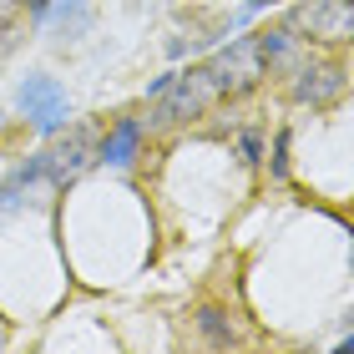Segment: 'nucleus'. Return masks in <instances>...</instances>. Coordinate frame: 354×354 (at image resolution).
I'll list each match as a JSON object with an SVG mask.
<instances>
[{"mask_svg": "<svg viewBox=\"0 0 354 354\" xmlns=\"http://www.w3.org/2000/svg\"><path fill=\"white\" fill-rule=\"evenodd\" d=\"M147 102H152V122H167V127H183V122H198L207 117V106L223 102V91L213 82L207 66H187V71H167L147 86Z\"/></svg>", "mask_w": 354, "mask_h": 354, "instance_id": "1", "label": "nucleus"}, {"mask_svg": "<svg viewBox=\"0 0 354 354\" xmlns=\"http://www.w3.org/2000/svg\"><path fill=\"white\" fill-rule=\"evenodd\" d=\"M283 21L309 46H324V51L354 46V0H299Z\"/></svg>", "mask_w": 354, "mask_h": 354, "instance_id": "2", "label": "nucleus"}, {"mask_svg": "<svg viewBox=\"0 0 354 354\" xmlns=\"http://www.w3.org/2000/svg\"><path fill=\"white\" fill-rule=\"evenodd\" d=\"M207 71H213V82L223 96H248V91H259L263 86V46H259V30L253 36H238L228 41L223 51H213V61H207Z\"/></svg>", "mask_w": 354, "mask_h": 354, "instance_id": "3", "label": "nucleus"}, {"mask_svg": "<svg viewBox=\"0 0 354 354\" xmlns=\"http://www.w3.org/2000/svg\"><path fill=\"white\" fill-rule=\"evenodd\" d=\"M41 162H46V177H51V183H61V187L76 183V177L96 162V132L91 127H71L61 142H51V147L41 152Z\"/></svg>", "mask_w": 354, "mask_h": 354, "instance_id": "4", "label": "nucleus"}, {"mask_svg": "<svg viewBox=\"0 0 354 354\" xmlns=\"http://www.w3.org/2000/svg\"><path fill=\"white\" fill-rule=\"evenodd\" d=\"M15 102H21V111L41 127V132H61V127H66V117H71L66 91H61L51 76H26L21 91H15Z\"/></svg>", "mask_w": 354, "mask_h": 354, "instance_id": "5", "label": "nucleus"}, {"mask_svg": "<svg viewBox=\"0 0 354 354\" xmlns=\"http://www.w3.org/2000/svg\"><path fill=\"white\" fill-rule=\"evenodd\" d=\"M344 66L339 61H304V66L294 71V86H288V96H294L299 106H334L339 102V91H344Z\"/></svg>", "mask_w": 354, "mask_h": 354, "instance_id": "6", "label": "nucleus"}, {"mask_svg": "<svg viewBox=\"0 0 354 354\" xmlns=\"http://www.w3.org/2000/svg\"><path fill=\"white\" fill-rule=\"evenodd\" d=\"M259 46H263V66H268V76H294L304 61H309V41H304L288 21L259 30Z\"/></svg>", "mask_w": 354, "mask_h": 354, "instance_id": "7", "label": "nucleus"}, {"mask_svg": "<svg viewBox=\"0 0 354 354\" xmlns=\"http://www.w3.org/2000/svg\"><path fill=\"white\" fill-rule=\"evenodd\" d=\"M137 147H142V122H137V117H122L102 142H96V162H106V167H127V162L137 157Z\"/></svg>", "mask_w": 354, "mask_h": 354, "instance_id": "8", "label": "nucleus"}, {"mask_svg": "<svg viewBox=\"0 0 354 354\" xmlns=\"http://www.w3.org/2000/svg\"><path fill=\"white\" fill-rule=\"evenodd\" d=\"M198 334H203V339L213 344V349H228V344H238V329H233V319L223 314L218 304H203V309H198Z\"/></svg>", "mask_w": 354, "mask_h": 354, "instance_id": "9", "label": "nucleus"}, {"mask_svg": "<svg viewBox=\"0 0 354 354\" xmlns=\"http://www.w3.org/2000/svg\"><path fill=\"white\" fill-rule=\"evenodd\" d=\"M238 152H243V162H259V152H263L259 132H243V142H238Z\"/></svg>", "mask_w": 354, "mask_h": 354, "instance_id": "10", "label": "nucleus"}, {"mask_svg": "<svg viewBox=\"0 0 354 354\" xmlns=\"http://www.w3.org/2000/svg\"><path fill=\"white\" fill-rule=\"evenodd\" d=\"M21 15V0H0V21H15Z\"/></svg>", "mask_w": 354, "mask_h": 354, "instance_id": "11", "label": "nucleus"}, {"mask_svg": "<svg viewBox=\"0 0 354 354\" xmlns=\"http://www.w3.org/2000/svg\"><path fill=\"white\" fill-rule=\"evenodd\" d=\"M21 6H26V10H36V15H46V10H51V0H21Z\"/></svg>", "mask_w": 354, "mask_h": 354, "instance_id": "12", "label": "nucleus"}, {"mask_svg": "<svg viewBox=\"0 0 354 354\" xmlns=\"http://www.w3.org/2000/svg\"><path fill=\"white\" fill-rule=\"evenodd\" d=\"M339 354H354V329H349L344 339H339Z\"/></svg>", "mask_w": 354, "mask_h": 354, "instance_id": "13", "label": "nucleus"}]
</instances>
